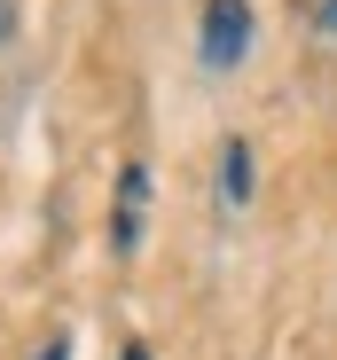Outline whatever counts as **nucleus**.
I'll list each match as a JSON object with an SVG mask.
<instances>
[{"label":"nucleus","instance_id":"nucleus-7","mask_svg":"<svg viewBox=\"0 0 337 360\" xmlns=\"http://www.w3.org/2000/svg\"><path fill=\"white\" fill-rule=\"evenodd\" d=\"M118 360H149V345H126V352H118Z\"/></svg>","mask_w":337,"mask_h":360},{"label":"nucleus","instance_id":"nucleus-1","mask_svg":"<svg viewBox=\"0 0 337 360\" xmlns=\"http://www.w3.org/2000/svg\"><path fill=\"white\" fill-rule=\"evenodd\" d=\"M243 55H251V0H204L196 63H204V71H236Z\"/></svg>","mask_w":337,"mask_h":360},{"label":"nucleus","instance_id":"nucleus-5","mask_svg":"<svg viewBox=\"0 0 337 360\" xmlns=\"http://www.w3.org/2000/svg\"><path fill=\"white\" fill-rule=\"evenodd\" d=\"M314 24H322V39H337V0H322V8H314Z\"/></svg>","mask_w":337,"mask_h":360},{"label":"nucleus","instance_id":"nucleus-6","mask_svg":"<svg viewBox=\"0 0 337 360\" xmlns=\"http://www.w3.org/2000/svg\"><path fill=\"white\" fill-rule=\"evenodd\" d=\"M16 39V0H0V47Z\"/></svg>","mask_w":337,"mask_h":360},{"label":"nucleus","instance_id":"nucleus-3","mask_svg":"<svg viewBox=\"0 0 337 360\" xmlns=\"http://www.w3.org/2000/svg\"><path fill=\"white\" fill-rule=\"evenodd\" d=\"M251 141H228V149H220V204H228V212H243L251 204Z\"/></svg>","mask_w":337,"mask_h":360},{"label":"nucleus","instance_id":"nucleus-4","mask_svg":"<svg viewBox=\"0 0 337 360\" xmlns=\"http://www.w3.org/2000/svg\"><path fill=\"white\" fill-rule=\"evenodd\" d=\"M32 360H71V337H47V345H39Z\"/></svg>","mask_w":337,"mask_h":360},{"label":"nucleus","instance_id":"nucleus-2","mask_svg":"<svg viewBox=\"0 0 337 360\" xmlns=\"http://www.w3.org/2000/svg\"><path fill=\"white\" fill-rule=\"evenodd\" d=\"M141 219H149V165L134 157L118 172V212H110V251H118V259L141 251Z\"/></svg>","mask_w":337,"mask_h":360}]
</instances>
